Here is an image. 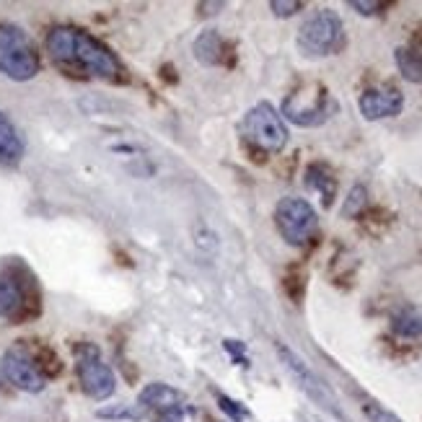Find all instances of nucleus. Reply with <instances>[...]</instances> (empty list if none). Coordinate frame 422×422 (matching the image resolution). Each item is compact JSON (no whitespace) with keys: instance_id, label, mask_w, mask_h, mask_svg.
I'll return each instance as SVG.
<instances>
[{"instance_id":"5701e85b","label":"nucleus","mask_w":422,"mask_h":422,"mask_svg":"<svg viewBox=\"0 0 422 422\" xmlns=\"http://www.w3.org/2000/svg\"><path fill=\"white\" fill-rule=\"evenodd\" d=\"M389 3H363V0H350V8H355L358 13H363V16H373L378 13L381 8H386Z\"/></svg>"},{"instance_id":"f257e3e1","label":"nucleus","mask_w":422,"mask_h":422,"mask_svg":"<svg viewBox=\"0 0 422 422\" xmlns=\"http://www.w3.org/2000/svg\"><path fill=\"white\" fill-rule=\"evenodd\" d=\"M47 49L52 60L68 70H80L104 80H117L122 73V65L112 55V49L73 26H58L49 31Z\"/></svg>"},{"instance_id":"f3484780","label":"nucleus","mask_w":422,"mask_h":422,"mask_svg":"<svg viewBox=\"0 0 422 422\" xmlns=\"http://www.w3.org/2000/svg\"><path fill=\"white\" fill-rule=\"evenodd\" d=\"M392 332L402 340H422V314L402 311L392 319Z\"/></svg>"},{"instance_id":"6ab92c4d","label":"nucleus","mask_w":422,"mask_h":422,"mask_svg":"<svg viewBox=\"0 0 422 422\" xmlns=\"http://www.w3.org/2000/svg\"><path fill=\"white\" fill-rule=\"evenodd\" d=\"M365 202H368V192H365V187H353L350 189V195H347V200H344V207H342V216L344 218H355L360 216V210L365 207Z\"/></svg>"},{"instance_id":"0eeeda50","label":"nucleus","mask_w":422,"mask_h":422,"mask_svg":"<svg viewBox=\"0 0 422 422\" xmlns=\"http://www.w3.org/2000/svg\"><path fill=\"white\" fill-rule=\"evenodd\" d=\"M332 98L322 83H311L308 89L293 91L283 101V117L298 128H319L332 114Z\"/></svg>"},{"instance_id":"a211bd4d","label":"nucleus","mask_w":422,"mask_h":422,"mask_svg":"<svg viewBox=\"0 0 422 422\" xmlns=\"http://www.w3.org/2000/svg\"><path fill=\"white\" fill-rule=\"evenodd\" d=\"M146 410L140 404H114V407H101L96 410V417L98 420H130V422H138L146 417Z\"/></svg>"},{"instance_id":"9b49d317","label":"nucleus","mask_w":422,"mask_h":422,"mask_svg":"<svg viewBox=\"0 0 422 422\" xmlns=\"http://www.w3.org/2000/svg\"><path fill=\"white\" fill-rule=\"evenodd\" d=\"M358 107H360V114L365 119H389V117H396V114H402L404 109V96L399 89H394V86H381V89H368L360 94V101H358Z\"/></svg>"},{"instance_id":"b1692460","label":"nucleus","mask_w":422,"mask_h":422,"mask_svg":"<svg viewBox=\"0 0 422 422\" xmlns=\"http://www.w3.org/2000/svg\"><path fill=\"white\" fill-rule=\"evenodd\" d=\"M184 420V414H182V410H171V412H161L156 417V422H182Z\"/></svg>"},{"instance_id":"423d86ee","label":"nucleus","mask_w":422,"mask_h":422,"mask_svg":"<svg viewBox=\"0 0 422 422\" xmlns=\"http://www.w3.org/2000/svg\"><path fill=\"white\" fill-rule=\"evenodd\" d=\"M277 231L290 246H304L319 228V216L304 197H283L275 207Z\"/></svg>"},{"instance_id":"1a4fd4ad","label":"nucleus","mask_w":422,"mask_h":422,"mask_svg":"<svg viewBox=\"0 0 422 422\" xmlns=\"http://www.w3.org/2000/svg\"><path fill=\"white\" fill-rule=\"evenodd\" d=\"M0 373L8 383H13L16 389L26 394H39L47 386V376L42 371V365L37 363V358L24 347H8L3 358H0Z\"/></svg>"},{"instance_id":"4be33fe9","label":"nucleus","mask_w":422,"mask_h":422,"mask_svg":"<svg viewBox=\"0 0 422 422\" xmlns=\"http://www.w3.org/2000/svg\"><path fill=\"white\" fill-rule=\"evenodd\" d=\"M270 8H272L275 16L288 19V16H295L298 10H304V3H298V0H272V3H270Z\"/></svg>"},{"instance_id":"dca6fc26","label":"nucleus","mask_w":422,"mask_h":422,"mask_svg":"<svg viewBox=\"0 0 422 422\" xmlns=\"http://www.w3.org/2000/svg\"><path fill=\"white\" fill-rule=\"evenodd\" d=\"M394 60H396V68L407 80L412 83H422V52L412 47H399L394 52Z\"/></svg>"},{"instance_id":"ddd939ff","label":"nucleus","mask_w":422,"mask_h":422,"mask_svg":"<svg viewBox=\"0 0 422 422\" xmlns=\"http://www.w3.org/2000/svg\"><path fill=\"white\" fill-rule=\"evenodd\" d=\"M306 187L316 192V195L322 197V202L329 207L334 195H337V179H334L332 168L326 166V164H311V166L306 168Z\"/></svg>"},{"instance_id":"39448f33","label":"nucleus","mask_w":422,"mask_h":422,"mask_svg":"<svg viewBox=\"0 0 422 422\" xmlns=\"http://www.w3.org/2000/svg\"><path fill=\"white\" fill-rule=\"evenodd\" d=\"M241 132L249 143H254L267 153H280L288 146V128L283 122V114L270 101H259L246 112Z\"/></svg>"},{"instance_id":"412c9836","label":"nucleus","mask_w":422,"mask_h":422,"mask_svg":"<svg viewBox=\"0 0 422 422\" xmlns=\"http://www.w3.org/2000/svg\"><path fill=\"white\" fill-rule=\"evenodd\" d=\"M363 412L365 417L371 422H402L399 417L394 412H389V410H383L381 404H376V402H365L363 404Z\"/></svg>"},{"instance_id":"7ed1b4c3","label":"nucleus","mask_w":422,"mask_h":422,"mask_svg":"<svg viewBox=\"0 0 422 422\" xmlns=\"http://www.w3.org/2000/svg\"><path fill=\"white\" fill-rule=\"evenodd\" d=\"M342 47H344V26L342 19L332 8H319L298 29V49L304 55H308V58L337 55Z\"/></svg>"},{"instance_id":"20e7f679","label":"nucleus","mask_w":422,"mask_h":422,"mask_svg":"<svg viewBox=\"0 0 422 422\" xmlns=\"http://www.w3.org/2000/svg\"><path fill=\"white\" fill-rule=\"evenodd\" d=\"M31 314H37V293L31 277H26L24 267H6L0 272V319L21 324Z\"/></svg>"},{"instance_id":"9d476101","label":"nucleus","mask_w":422,"mask_h":422,"mask_svg":"<svg viewBox=\"0 0 422 422\" xmlns=\"http://www.w3.org/2000/svg\"><path fill=\"white\" fill-rule=\"evenodd\" d=\"M277 355H280V360H283V365L288 368V373L293 376L295 383L301 386V392H306L311 399H314L319 407H324L326 412H332L334 417H340L342 420V412H340V407H337V399H334L332 389L326 386L319 376L308 368V365L298 358V355L290 350V347H285V344H277Z\"/></svg>"},{"instance_id":"4468645a","label":"nucleus","mask_w":422,"mask_h":422,"mask_svg":"<svg viewBox=\"0 0 422 422\" xmlns=\"http://www.w3.org/2000/svg\"><path fill=\"white\" fill-rule=\"evenodd\" d=\"M195 49V58L202 62V65H220L223 58H226V42L220 39V34L216 29H205L192 44Z\"/></svg>"},{"instance_id":"f03ea898","label":"nucleus","mask_w":422,"mask_h":422,"mask_svg":"<svg viewBox=\"0 0 422 422\" xmlns=\"http://www.w3.org/2000/svg\"><path fill=\"white\" fill-rule=\"evenodd\" d=\"M0 73L10 80H31L39 73V55L34 42L19 26H0Z\"/></svg>"},{"instance_id":"2eb2a0df","label":"nucleus","mask_w":422,"mask_h":422,"mask_svg":"<svg viewBox=\"0 0 422 422\" xmlns=\"http://www.w3.org/2000/svg\"><path fill=\"white\" fill-rule=\"evenodd\" d=\"M24 156V140H21L19 130L13 128L3 112H0V164H19Z\"/></svg>"},{"instance_id":"f8f14e48","label":"nucleus","mask_w":422,"mask_h":422,"mask_svg":"<svg viewBox=\"0 0 422 422\" xmlns=\"http://www.w3.org/2000/svg\"><path fill=\"white\" fill-rule=\"evenodd\" d=\"M182 402H184V396L174 389V386H168V383H148L143 386L138 394V404L146 410V412H171V410H182Z\"/></svg>"},{"instance_id":"6e6552de","label":"nucleus","mask_w":422,"mask_h":422,"mask_svg":"<svg viewBox=\"0 0 422 422\" xmlns=\"http://www.w3.org/2000/svg\"><path fill=\"white\" fill-rule=\"evenodd\" d=\"M76 373L83 394L94 402H104L117 389V378L94 344H76Z\"/></svg>"},{"instance_id":"aec40b11","label":"nucleus","mask_w":422,"mask_h":422,"mask_svg":"<svg viewBox=\"0 0 422 422\" xmlns=\"http://www.w3.org/2000/svg\"><path fill=\"white\" fill-rule=\"evenodd\" d=\"M216 396H218V407H220V410H223L231 420H234V422L246 420V414H249V412H246L241 404L234 402V399H231V396H226V394H216Z\"/></svg>"}]
</instances>
